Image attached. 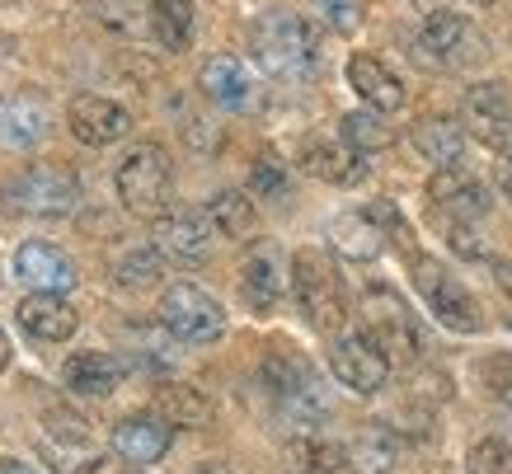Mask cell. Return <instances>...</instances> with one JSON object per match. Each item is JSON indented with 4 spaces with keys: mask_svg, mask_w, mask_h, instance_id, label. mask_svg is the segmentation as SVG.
<instances>
[{
    "mask_svg": "<svg viewBox=\"0 0 512 474\" xmlns=\"http://www.w3.org/2000/svg\"><path fill=\"white\" fill-rule=\"evenodd\" d=\"M113 188H118V202H123L132 216H156L170 212L174 202V165H170V151L156 146V141H141L132 151L123 155V165L113 174Z\"/></svg>",
    "mask_w": 512,
    "mask_h": 474,
    "instance_id": "1",
    "label": "cell"
},
{
    "mask_svg": "<svg viewBox=\"0 0 512 474\" xmlns=\"http://www.w3.org/2000/svg\"><path fill=\"white\" fill-rule=\"evenodd\" d=\"M254 57L268 76L306 80L320 66V29L301 15H268L254 29Z\"/></svg>",
    "mask_w": 512,
    "mask_h": 474,
    "instance_id": "2",
    "label": "cell"
},
{
    "mask_svg": "<svg viewBox=\"0 0 512 474\" xmlns=\"http://www.w3.org/2000/svg\"><path fill=\"white\" fill-rule=\"evenodd\" d=\"M292 291H296V306L306 310V320L320 334H339L343 320H348V296H343L334 263L320 249H301L292 259Z\"/></svg>",
    "mask_w": 512,
    "mask_h": 474,
    "instance_id": "3",
    "label": "cell"
},
{
    "mask_svg": "<svg viewBox=\"0 0 512 474\" xmlns=\"http://www.w3.org/2000/svg\"><path fill=\"white\" fill-rule=\"evenodd\" d=\"M264 385L268 395L282 404L287 418L296 423H320L329 413V395H325V381L315 376V367L306 357H296V352H268L264 357Z\"/></svg>",
    "mask_w": 512,
    "mask_h": 474,
    "instance_id": "4",
    "label": "cell"
},
{
    "mask_svg": "<svg viewBox=\"0 0 512 474\" xmlns=\"http://www.w3.org/2000/svg\"><path fill=\"white\" fill-rule=\"evenodd\" d=\"M484 52L489 47H484L480 29L466 15H456V10H433V15L423 19L419 38H414V57L423 66H433V71L475 66V62H484Z\"/></svg>",
    "mask_w": 512,
    "mask_h": 474,
    "instance_id": "5",
    "label": "cell"
},
{
    "mask_svg": "<svg viewBox=\"0 0 512 474\" xmlns=\"http://www.w3.org/2000/svg\"><path fill=\"white\" fill-rule=\"evenodd\" d=\"M160 324H165V334L179 338V343H217L226 334V310H221L217 296H207L202 287L193 282H174L165 296H160Z\"/></svg>",
    "mask_w": 512,
    "mask_h": 474,
    "instance_id": "6",
    "label": "cell"
},
{
    "mask_svg": "<svg viewBox=\"0 0 512 474\" xmlns=\"http://www.w3.org/2000/svg\"><path fill=\"white\" fill-rule=\"evenodd\" d=\"M5 202L24 216H66L80 207V179L66 165H29L5 184Z\"/></svg>",
    "mask_w": 512,
    "mask_h": 474,
    "instance_id": "7",
    "label": "cell"
},
{
    "mask_svg": "<svg viewBox=\"0 0 512 474\" xmlns=\"http://www.w3.org/2000/svg\"><path fill=\"white\" fill-rule=\"evenodd\" d=\"M362 324H367V338L390 357V367H395V362L409 367V362L419 357V348H423L419 324H414L409 306H404L390 287H372L362 296Z\"/></svg>",
    "mask_w": 512,
    "mask_h": 474,
    "instance_id": "8",
    "label": "cell"
},
{
    "mask_svg": "<svg viewBox=\"0 0 512 474\" xmlns=\"http://www.w3.org/2000/svg\"><path fill=\"white\" fill-rule=\"evenodd\" d=\"M414 287H419L423 306L433 310L447 329H456V334H475V329L484 324L480 301H475V296H470V291L461 287V282H456L442 263L428 259V254H419V259H414Z\"/></svg>",
    "mask_w": 512,
    "mask_h": 474,
    "instance_id": "9",
    "label": "cell"
},
{
    "mask_svg": "<svg viewBox=\"0 0 512 474\" xmlns=\"http://www.w3.org/2000/svg\"><path fill=\"white\" fill-rule=\"evenodd\" d=\"M461 127L498 155H512V94L508 85H470L461 99Z\"/></svg>",
    "mask_w": 512,
    "mask_h": 474,
    "instance_id": "10",
    "label": "cell"
},
{
    "mask_svg": "<svg viewBox=\"0 0 512 474\" xmlns=\"http://www.w3.org/2000/svg\"><path fill=\"white\" fill-rule=\"evenodd\" d=\"M217 245V226L212 216L198 207H170L165 216H156V249L174 263H207Z\"/></svg>",
    "mask_w": 512,
    "mask_h": 474,
    "instance_id": "11",
    "label": "cell"
},
{
    "mask_svg": "<svg viewBox=\"0 0 512 474\" xmlns=\"http://www.w3.org/2000/svg\"><path fill=\"white\" fill-rule=\"evenodd\" d=\"M52 132V104L38 90L0 94V146L5 151H33Z\"/></svg>",
    "mask_w": 512,
    "mask_h": 474,
    "instance_id": "12",
    "label": "cell"
},
{
    "mask_svg": "<svg viewBox=\"0 0 512 474\" xmlns=\"http://www.w3.org/2000/svg\"><path fill=\"white\" fill-rule=\"evenodd\" d=\"M329 362H334V376H339L348 390H357V395H376V390L390 381V357L376 348L367 334L339 338Z\"/></svg>",
    "mask_w": 512,
    "mask_h": 474,
    "instance_id": "13",
    "label": "cell"
},
{
    "mask_svg": "<svg viewBox=\"0 0 512 474\" xmlns=\"http://www.w3.org/2000/svg\"><path fill=\"white\" fill-rule=\"evenodd\" d=\"M66 127L85 146H113V141H123L132 132V118H127L123 104H113L104 94H80L66 108Z\"/></svg>",
    "mask_w": 512,
    "mask_h": 474,
    "instance_id": "14",
    "label": "cell"
},
{
    "mask_svg": "<svg viewBox=\"0 0 512 474\" xmlns=\"http://www.w3.org/2000/svg\"><path fill=\"white\" fill-rule=\"evenodd\" d=\"M428 202L442 207L451 221H475V216L489 212V193H484V184L461 165H442L433 179H428Z\"/></svg>",
    "mask_w": 512,
    "mask_h": 474,
    "instance_id": "15",
    "label": "cell"
},
{
    "mask_svg": "<svg viewBox=\"0 0 512 474\" xmlns=\"http://www.w3.org/2000/svg\"><path fill=\"white\" fill-rule=\"evenodd\" d=\"M15 268H19V277H24L33 291H52V296H62V291L76 287V263H71V254H62L57 245H43V240H33V245L19 249Z\"/></svg>",
    "mask_w": 512,
    "mask_h": 474,
    "instance_id": "16",
    "label": "cell"
},
{
    "mask_svg": "<svg viewBox=\"0 0 512 474\" xmlns=\"http://www.w3.org/2000/svg\"><path fill=\"white\" fill-rule=\"evenodd\" d=\"M19 324L29 329L33 338L43 343H66V338L80 329V315L66 296H52V291H33L19 301Z\"/></svg>",
    "mask_w": 512,
    "mask_h": 474,
    "instance_id": "17",
    "label": "cell"
},
{
    "mask_svg": "<svg viewBox=\"0 0 512 474\" xmlns=\"http://www.w3.org/2000/svg\"><path fill=\"white\" fill-rule=\"evenodd\" d=\"M170 437L174 428L160 418V413H132L113 428V446L123 451L132 465H156L165 451H170Z\"/></svg>",
    "mask_w": 512,
    "mask_h": 474,
    "instance_id": "18",
    "label": "cell"
},
{
    "mask_svg": "<svg viewBox=\"0 0 512 474\" xmlns=\"http://www.w3.org/2000/svg\"><path fill=\"white\" fill-rule=\"evenodd\" d=\"M348 85H353L376 113H395V108H404V80L395 76L381 57H372V52H357L353 62H348Z\"/></svg>",
    "mask_w": 512,
    "mask_h": 474,
    "instance_id": "19",
    "label": "cell"
},
{
    "mask_svg": "<svg viewBox=\"0 0 512 474\" xmlns=\"http://www.w3.org/2000/svg\"><path fill=\"white\" fill-rule=\"evenodd\" d=\"M198 90L221 108H245L249 94H254V80H249L245 62L231 57V52H217V57H207L198 71Z\"/></svg>",
    "mask_w": 512,
    "mask_h": 474,
    "instance_id": "20",
    "label": "cell"
},
{
    "mask_svg": "<svg viewBox=\"0 0 512 474\" xmlns=\"http://www.w3.org/2000/svg\"><path fill=\"white\" fill-rule=\"evenodd\" d=\"M156 413L170 423V428H207V423L217 418L212 399L188 381H160L156 385Z\"/></svg>",
    "mask_w": 512,
    "mask_h": 474,
    "instance_id": "21",
    "label": "cell"
},
{
    "mask_svg": "<svg viewBox=\"0 0 512 474\" xmlns=\"http://www.w3.org/2000/svg\"><path fill=\"white\" fill-rule=\"evenodd\" d=\"M301 169L306 174H315V179H325V184H357L362 174H367V165H362V155L348 146V141H306V151H301Z\"/></svg>",
    "mask_w": 512,
    "mask_h": 474,
    "instance_id": "22",
    "label": "cell"
},
{
    "mask_svg": "<svg viewBox=\"0 0 512 474\" xmlns=\"http://www.w3.org/2000/svg\"><path fill=\"white\" fill-rule=\"evenodd\" d=\"M329 240H334V249H339L343 259L367 263L386 249V226H381L372 212H343L339 221L329 226Z\"/></svg>",
    "mask_w": 512,
    "mask_h": 474,
    "instance_id": "23",
    "label": "cell"
},
{
    "mask_svg": "<svg viewBox=\"0 0 512 474\" xmlns=\"http://www.w3.org/2000/svg\"><path fill=\"white\" fill-rule=\"evenodd\" d=\"M66 385L76 390V395H113L118 390V381H123V362L113 357V352H76L71 362H66Z\"/></svg>",
    "mask_w": 512,
    "mask_h": 474,
    "instance_id": "24",
    "label": "cell"
},
{
    "mask_svg": "<svg viewBox=\"0 0 512 474\" xmlns=\"http://www.w3.org/2000/svg\"><path fill=\"white\" fill-rule=\"evenodd\" d=\"M343 460L353 465L357 474H390L395 470V460H400V442H395V432L386 428H362L348 442V451H343Z\"/></svg>",
    "mask_w": 512,
    "mask_h": 474,
    "instance_id": "25",
    "label": "cell"
},
{
    "mask_svg": "<svg viewBox=\"0 0 512 474\" xmlns=\"http://www.w3.org/2000/svg\"><path fill=\"white\" fill-rule=\"evenodd\" d=\"M240 296H245V306H254V310L278 306L282 273H278V254H273V249H259V254L240 268Z\"/></svg>",
    "mask_w": 512,
    "mask_h": 474,
    "instance_id": "26",
    "label": "cell"
},
{
    "mask_svg": "<svg viewBox=\"0 0 512 474\" xmlns=\"http://www.w3.org/2000/svg\"><path fill=\"white\" fill-rule=\"evenodd\" d=\"M414 146H419V155L433 160L437 169L456 165L461 151H466V127L451 123V118H423V123L414 127Z\"/></svg>",
    "mask_w": 512,
    "mask_h": 474,
    "instance_id": "27",
    "label": "cell"
},
{
    "mask_svg": "<svg viewBox=\"0 0 512 474\" xmlns=\"http://www.w3.org/2000/svg\"><path fill=\"white\" fill-rule=\"evenodd\" d=\"M207 216H212L217 235H226V240H249L254 226H259V207L245 193H235V188H226V193H217L207 202Z\"/></svg>",
    "mask_w": 512,
    "mask_h": 474,
    "instance_id": "28",
    "label": "cell"
},
{
    "mask_svg": "<svg viewBox=\"0 0 512 474\" xmlns=\"http://www.w3.org/2000/svg\"><path fill=\"white\" fill-rule=\"evenodd\" d=\"M151 33L165 52H184L193 38V5L188 0H151Z\"/></svg>",
    "mask_w": 512,
    "mask_h": 474,
    "instance_id": "29",
    "label": "cell"
},
{
    "mask_svg": "<svg viewBox=\"0 0 512 474\" xmlns=\"http://www.w3.org/2000/svg\"><path fill=\"white\" fill-rule=\"evenodd\" d=\"M343 141H348V146H353L357 155L362 151H386L390 141H395V132H390L386 127V118H381V113H376V108H362V113H348V118H343Z\"/></svg>",
    "mask_w": 512,
    "mask_h": 474,
    "instance_id": "30",
    "label": "cell"
},
{
    "mask_svg": "<svg viewBox=\"0 0 512 474\" xmlns=\"http://www.w3.org/2000/svg\"><path fill=\"white\" fill-rule=\"evenodd\" d=\"M165 254H160L156 245L151 249H132V254H123L118 259V282L123 287H156L160 277H165Z\"/></svg>",
    "mask_w": 512,
    "mask_h": 474,
    "instance_id": "31",
    "label": "cell"
},
{
    "mask_svg": "<svg viewBox=\"0 0 512 474\" xmlns=\"http://www.w3.org/2000/svg\"><path fill=\"white\" fill-rule=\"evenodd\" d=\"M287 456H292V474H339V460H343L334 446L315 442V437H301Z\"/></svg>",
    "mask_w": 512,
    "mask_h": 474,
    "instance_id": "32",
    "label": "cell"
},
{
    "mask_svg": "<svg viewBox=\"0 0 512 474\" xmlns=\"http://www.w3.org/2000/svg\"><path fill=\"white\" fill-rule=\"evenodd\" d=\"M470 474H512V446L498 442V437H484V442L470 446Z\"/></svg>",
    "mask_w": 512,
    "mask_h": 474,
    "instance_id": "33",
    "label": "cell"
},
{
    "mask_svg": "<svg viewBox=\"0 0 512 474\" xmlns=\"http://www.w3.org/2000/svg\"><path fill=\"white\" fill-rule=\"evenodd\" d=\"M480 381L498 404H512V352H494L480 362Z\"/></svg>",
    "mask_w": 512,
    "mask_h": 474,
    "instance_id": "34",
    "label": "cell"
},
{
    "mask_svg": "<svg viewBox=\"0 0 512 474\" xmlns=\"http://www.w3.org/2000/svg\"><path fill=\"white\" fill-rule=\"evenodd\" d=\"M320 5V15L329 19V29L339 33H353L362 24V0H315Z\"/></svg>",
    "mask_w": 512,
    "mask_h": 474,
    "instance_id": "35",
    "label": "cell"
},
{
    "mask_svg": "<svg viewBox=\"0 0 512 474\" xmlns=\"http://www.w3.org/2000/svg\"><path fill=\"white\" fill-rule=\"evenodd\" d=\"M282 188H287V169H282L273 155H264V160L254 165V193H259V198H278Z\"/></svg>",
    "mask_w": 512,
    "mask_h": 474,
    "instance_id": "36",
    "label": "cell"
},
{
    "mask_svg": "<svg viewBox=\"0 0 512 474\" xmlns=\"http://www.w3.org/2000/svg\"><path fill=\"white\" fill-rule=\"evenodd\" d=\"M47 423H52V432L66 437V442H90V423L76 418V413H47Z\"/></svg>",
    "mask_w": 512,
    "mask_h": 474,
    "instance_id": "37",
    "label": "cell"
},
{
    "mask_svg": "<svg viewBox=\"0 0 512 474\" xmlns=\"http://www.w3.org/2000/svg\"><path fill=\"white\" fill-rule=\"evenodd\" d=\"M451 245L461 249L466 259H480V254H484V245H480V240H475V230H470L466 221H451Z\"/></svg>",
    "mask_w": 512,
    "mask_h": 474,
    "instance_id": "38",
    "label": "cell"
},
{
    "mask_svg": "<svg viewBox=\"0 0 512 474\" xmlns=\"http://www.w3.org/2000/svg\"><path fill=\"white\" fill-rule=\"evenodd\" d=\"M80 474H146V470H132V465H113V460H90Z\"/></svg>",
    "mask_w": 512,
    "mask_h": 474,
    "instance_id": "39",
    "label": "cell"
},
{
    "mask_svg": "<svg viewBox=\"0 0 512 474\" xmlns=\"http://www.w3.org/2000/svg\"><path fill=\"white\" fill-rule=\"evenodd\" d=\"M494 282L503 287V296L512 301V259H498V263H494Z\"/></svg>",
    "mask_w": 512,
    "mask_h": 474,
    "instance_id": "40",
    "label": "cell"
},
{
    "mask_svg": "<svg viewBox=\"0 0 512 474\" xmlns=\"http://www.w3.org/2000/svg\"><path fill=\"white\" fill-rule=\"evenodd\" d=\"M498 188H503V198L512 202V155H503V165H498Z\"/></svg>",
    "mask_w": 512,
    "mask_h": 474,
    "instance_id": "41",
    "label": "cell"
},
{
    "mask_svg": "<svg viewBox=\"0 0 512 474\" xmlns=\"http://www.w3.org/2000/svg\"><path fill=\"white\" fill-rule=\"evenodd\" d=\"M0 474H38V470H29L24 460H0Z\"/></svg>",
    "mask_w": 512,
    "mask_h": 474,
    "instance_id": "42",
    "label": "cell"
},
{
    "mask_svg": "<svg viewBox=\"0 0 512 474\" xmlns=\"http://www.w3.org/2000/svg\"><path fill=\"white\" fill-rule=\"evenodd\" d=\"M5 367H10V338L0 334V371H5Z\"/></svg>",
    "mask_w": 512,
    "mask_h": 474,
    "instance_id": "43",
    "label": "cell"
},
{
    "mask_svg": "<svg viewBox=\"0 0 512 474\" xmlns=\"http://www.w3.org/2000/svg\"><path fill=\"white\" fill-rule=\"evenodd\" d=\"M198 474H231V470H226V465H202Z\"/></svg>",
    "mask_w": 512,
    "mask_h": 474,
    "instance_id": "44",
    "label": "cell"
},
{
    "mask_svg": "<svg viewBox=\"0 0 512 474\" xmlns=\"http://www.w3.org/2000/svg\"><path fill=\"white\" fill-rule=\"evenodd\" d=\"M480 5H494V0H480Z\"/></svg>",
    "mask_w": 512,
    "mask_h": 474,
    "instance_id": "45",
    "label": "cell"
}]
</instances>
